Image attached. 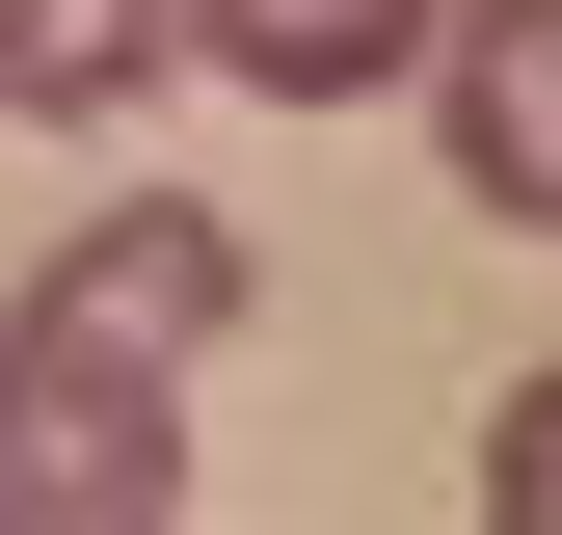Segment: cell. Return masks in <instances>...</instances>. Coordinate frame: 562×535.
I'll return each instance as SVG.
<instances>
[{
    "mask_svg": "<svg viewBox=\"0 0 562 535\" xmlns=\"http://www.w3.org/2000/svg\"><path fill=\"white\" fill-rule=\"evenodd\" d=\"M0 535H188V375L0 321Z\"/></svg>",
    "mask_w": 562,
    "mask_h": 535,
    "instance_id": "1",
    "label": "cell"
},
{
    "mask_svg": "<svg viewBox=\"0 0 562 535\" xmlns=\"http://www.w3.org/2000/svg\"><path fill=\"white\" fill-rule=\"evenodd\" d=\"M27 321L108 349V375H215L241 349V215H81V241L27 268Z\"/></svg>",
    "mask_w": 562,
    "mask_h": 535,
    "instance_id": "2",
    "label": "cell"
},
{
    "mask_svg": "<svg viewBox=\"0 0 562 535\" xmlns=\"http://www.w3.org/2000/svg\"><path fill=\"white\" fill-rule=\"evenodd\" d=\"M429 134H456V215H509V241H562V0H429Z\"/></svg>",
    "mask_w": 562,
    "mask_h": 535,
    "instance_id": "3",
    "label": "cell"
},
{
    "mask_svg": "<svg viewBox=\"0 0 562 535\" xmlns=\"http://www.w3.org/2000/svg\"><path fill=\"white\" fill-rule=\"evenodd\" d=\"M188 54H215L241 107H402V54H429V0H161Z\"/></svg>",
    "mask_w": 562,
    "mask_h": 535,
    "instance_id": "4",
    "label": "cell"
},
{
    "mask_svg": "<svg viewBox=\"0 0 562 535\" xmlns=\"http://www.w3.org/2000/svg\"><path fill=\"white\" fill-rule=\"evenodd\" d=\"M161 81H188L161 0H0V107H27V134H108V107H161Z\"/></svg>",
    "mask_w": 562,
    "mask_h": 535,
    "instance_id": "5",
    "label": "cell"
},
{
    "mask_svg": "<svg viewBox=\"0 0 562 535\" xmlns=\"http://www.w3.org/2000/svg\"><path fill=\"white\" fill-rule=\"evenodd\" d=\"M482 535H562V349L509 375V429H482Z\"/></svg>",
    "mask_w": 562,
    "mask_h": 535,
    "instance_id": "6",
    "label": "cell"
}]
</instances>
